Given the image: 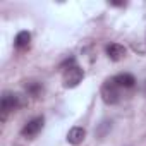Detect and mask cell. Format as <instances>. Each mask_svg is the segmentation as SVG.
<instances>
[{
    "mask_svg": "<svg viewBox=\"0 0 146 146\" xmlns=\"http://www.w3.org/2000/svg\"><path fill=\"white\" fill-rule=\"evenodd\" d=\"M29 41H31V35H29L28 31H21V33H17L14 45H16V48L23 50V48H26V46L29 45Z\"/></svg>",
    "mask_w": 146,
    "mask_h": 146,
    "instance_id": "ba28073f",
    "label": "cell"
},
{
    "mask_svg": "<svg viewBox=\"0 0 146 146\" xmlns=\"http://www.w3.org/2000/svg\"><path fill=\"white\" fill-rule=\"evenodd\" d=\"M110 129H112V120L107 119V120H103V122L98 125V129H96V136H98V137H105L107 132H108Z\"/></svg>",
    "mask_w": 146,
    "mask_h": 146,
    "instance_id": "9c48e42d",
    "label": "cell"
},
{
    "mask_svg": "<svg viewBox=\"0 0 146 146\" xmlns=\"http://www.w3.org/2000/svg\"><path fill=\"white\" fill-rule=\"evenodd\" d=\"M144 93H146V84H144Z\"/></svg>",
    "mask_w": 146,
    "mask_h": 146,
    "instance_id": "8fae6325",
    "label": "cell"
},
{
    "mask_svg": "<svg viewBox=\"0 0 146 146\" xmlns=\"http://www.w3.org/2000/svg\"><path fill=\"white\" fill-rule=\"evenodd\" d=\"M43 124H45V119H43V117H35V119H31V120L23 127L21 134H23L24 137H28V139H33V137H36V136L41 132Z\"/></svg>",
    "mask_w": 146,
    "mask_h": 146,
    "instance_id": "277c9868",
    "label": "cell"
},
{
    "mask_svg": "<svg viewBox=\"0 0 146 146\" xmlns=\"http://www.w3.org/2000/svg\"><path fill=\"white\" fill-rule=\"evenodd\" d=\"M19 107V96L11 93V91H5L2 95V102H0V110H2V120L7 119V115L11 112H14L16 108Z\"/></svg>",
    "mask_w": 146,
    "mask_h": 146,
    "instance_id": "3957f363",
    "label": "cell"
},
{
    "mask_svg": "<svg viewBox=\"0 0 146 146\" xmlns=\"http://www.w3.org/2000/svg\"><path fill=\"white\" fill-rule=\"evenodd\" d=\"M113 81L117 83V86L122 90H131V88H134V84H136V78L132 76V74H129V72H124V74H117L115 78H113Z\"/></svg>",
    "mask_w": 146,
    "mask_h": 146,
    "instance_id": "8992f818",
    "label": "cell"
},
{
    "mask_svg": "<svg viewBox=\"0 0 146 146\" xmlns=\"http://www.w3.org/2000/svg\"><path fill=\"white\" fill-rule=\"evenodd\" d=\"M107 55H108L110 60H115L117 62V60H120V58L125 57V48L122 45H119V43H110L107 46Z\"/></svg>",
    "mask_w": 146,
    "mask_h": 146,
    "instance_id": "52a82bcc",
    "label": "cell"
},
{
    "mask_svg": "<svg viewBox=\"0 0 146 146\" xmlns=\"http://www.w3.org/2000/svg\"><path fill=\"white\" fill-rule=\"evenodd\" d=\"M102 98L107 105H115L120 102V88L117 86V83L112 79H107L102 86Z\"/></svg>",
    "mask_w": 146,
    "mask_h": 146,
    "instance_id": "6da1fadb",
    "label": "cell"
},
{
    "mask_svg": "<svg viewBox=\"0 0 146 146\" xmlns=\"http://www.w3.org/2000/svg\"><path fill=\"white\" fill-rule=\"evenodd\" d=\"M84 78V72L79 65L76 64H72L69 69L64 70V86L65 88H76Z\"/></svg>",
    "mask_w": 146,
    "mask_h": 146,
    "instance_id": "7a4b0ae2",
    "label": "cell"
},
{
    "mask_svg": "<svg viewBox=\"0 0 146 146\" xmlns=\"http://www.w3.org/2000/svg\"><path fill=\"white\" fill-rule=\"evenodd\" d=\"M84 137H86V131H84V127H72L69 132H67V141L70 143V144H74V146H78V144H81L83 141H84Z\"/></svg>",
    "mask_w": 146,
    "mask_h": 146,
    "instance_id": "5b68a950",
    "label": "cell"
},
{
    "mask_svg": "<svg viewBox=\"0 0 146 146\" xmlns=\"http://www.w3.org/2000/svg\"><path fill=\"white\" fill-rule=\"evenodd\" d=\"M26 91H29L33 96H38V95L41 93V84H40V83H29V84L26 86Z\"/></svg>",
    "mask_w": 146,
    "mask_h": 146,
    "instance_id": "30bf717a",
    "label": "cell"
}]
</instances>
